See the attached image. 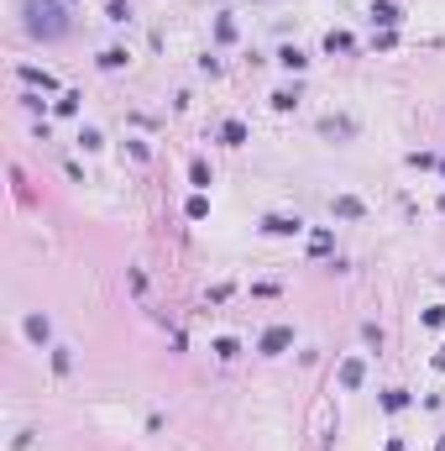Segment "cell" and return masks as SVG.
Returning <instances> with one entry per match:
<instances>
[{"label": "cell", "mask_w": 445, "mask_h": 451, "mask_svg": "<svg viewBox=\"0 0 445 451\" xmlns=\"http://www.w3.org/2000/svg\"><path fill=\"white\" fill-rule=\"evenodd\" d=\"M383 404H387V409H403L409 399H403V389H387V393H383Z\"/></svg>", "instance_id": "18"}, {"label": "cell", "mask_w": 445, "mask_h": 451, "mask_svg": "<svg viewBox=\"0 0 445 451\" xmlns=\"http://www.w3.org/2000/svg\"><path fill=\"white\" fill-rule=\"evenodd\" d=\"M189 178H194L200 189H210V168H204V163H194V168H189Z\"/></svg>", "instance_id": "16"}, {"label": "cell", "mask_w": 445, "mask_h": 451, "mask_svg": "<svg viewBox=\"0 0 445 451\" xmlns=\"http://www.w3.org/2000/svg\"><path fill=\"white\" fill-rule=\"evenodd\" d=\"M262 231H268V237H299V231H304V221H299V215H268V221H262Z\"/></svg>", "instance_id": "3"}, {"label": "cell", "mask_w": 445, "mask_h": 451, "mask_svg": "<svg viewBox=\"0 0 445 451\" xmlns=\"http://www.w3.org/2000/svg\"><path fill=\"white\" fill-rule=\"evenodd\" d=\"M21 11H26V32L32 37L58 42V37L69 32V11H63L58 0H21Z\"/></svg>", "instance_id": "1"}, {"label": "cell", "mask_w": 445, "mask_h": 451, "mask_svg": "<svg viewBox=\"0 0 445 451\" xmlns=\"http://www.w3.org/2000/svg\"><path fill=\"white\" fill-rule=\"evenodd\" d=\"M435 451H445V441H440V446H435Z\"/></svg>", "instance_id": "21"}, {"label": "cell", "mask_w": 445, "mask_h": 451, "mask_svg": "<svg viewBox=\"0 0 445 451\" xmlns=\"http://www.w3.org/2000/svg\"><path fill=\"white\" fill-rule=\"evenodd\" d=\"M110 22H131V6H126V0H110Z\"/></svg>", "instance_id": "17"}, {"label": "cell", "mask_w": 445, "mask_h": 451, "mask_svg": "<svg viewBox=\"0 0 445 451\" xmlns=\"http://www.w3.org/2000/svg\"><path fill=\"white\" fill-rule=\"evenodd\" d=\"M121 63H126V53H121V48H105V53H100V69H121Z\"/></svg>", "instance_id": "12"}, {"label": "cell", "mask_w": 445, "mask_h": 451, "mask_svg": "<svg viewBox=\"0 0 445 451\" xmlns=\"http://www.w3.org/2000/svg\"><path fill=\"white\" fill-rule=\"evenodd\" d=\"M367 378V368H362V357H346L340 362V389H356V383Z\"/></svg>", "instance_id": "5"}, {"label": "cell", "mask_w": 445, "mask_h": 451, "mask_svg": "<svg viewBox=\"0 0 445 451\" xmlns=\"http://www.w3.org/2000/svg\"><path fill=\"white\" fill-rule=\"evenodd\" d=\"M26 336H32V341L42 346L47 336H53V325H47V315H26Z\"/></svg>", "instance_id": "6"}, {"label": "cell", "mask_w": 445, "mask_h": 451, "mask_svg": "<svg viewBox=\"0 0 445 451\" xmlns=\"http://www.w3.org/2000/svg\"><path fill=\"white\" fill-rule=\"evenodd\" d=\"M189 215H194V221H204V215H210V200H204V194H194V200H189Z\"/></svg>", "instance_id": "14"}, {"label": "cell", "mask_w": 445, "mask_h": 451, "mask_svg": "<svg viewBox=\"0 0 445 451\" xmlns=\"http://www.w3.org/2000/svg\"><path fill=\"white\" fill-rule=\"evenodd\" d=\"M21 79H26V84H42V90H53V74H47V69H32V63H21Z\"/></svg>", "instance_id": "10"}, {"label": "cell", "mask_w": 445, "mask_h": 451, "mask_svg": "<svg viewBox=\"0 0 445 451\" xmlns=\"http://www.w3.org/2000/svg\"><path fill=\"white\" fill-rule=\"evenodd\" d=\"M435 368H440V373H445V352H440V357H435Z\"/></svg>", "instance_id": "19"}, {"label": "cell", "mask_w": 445, "mask_h": 451, "mask_svg": "<svg viewBox=\"0 0 445 451\" xmlns=\"http://www.w3.org/2000/svg\"><path fill=\"white\" fill-rule=\"evenodd\" d=\"M283 346H293V325H272V331H262L257 352H262V357H278Z\"/></svg>", "instance_id": "2"}, {"label": "cell", "mask_w": 445, "mask_h": 451, "mask_svg": "<svg viewBox=\"0 0 445 451\" xmlns=\"http://www.w3.org/2000/svg\"><path fill=\"white\" fill-rule=\"evenodd\" d=\"M299 105V84L293 90H272V110H293Z\"/></svg>", "instance_id": "8"}, {"label": "cell", "mask_w": 445, "mask_h": 451, "mask_svg": "<svg viewBox=\"0 0 445 451\" xmlns=\"http://www.w3.org/2000/svg\"><path fill=\"white\" fill-rule=\"evenodd\" d=\"M372 22H377V26H387V32H393V26L403 22V11H399V6H393V0H372Z\"/></svg>", "instance_id": "4"}, {"label": "cell", "mask_w": 445, "mask_h": 451, "mask_svg": "<svg viewBox=\"0 0 445 451\" xmlns=\"http://www.w3.org/2000/svg\"><path fill=\"white\" fill-rule=\"evenodd\" d=\"M278 63H283V69H288V74H299V69H304L309 58H304V53H299V48H283V53H278Z\"/></svg>", "instance_id": "9"}, {"label": "cell", "mask_w": 445, "mask_h": 451, "mask_svg": "<svg viewBox=\"0 0 445 451\" xmlns=\"http://www.w3.org/2000/svg\"><path fill=\"white\" fill-rule=\"evenodd\" d=\"M325 53H351V32H330L325 37Z\"/></svg>", "instance_id": "11"}, {"label": "cell", "mask_w": 445, "mask_h": 451, "mask_svg": "<svg viewBox=\"0 0 445 451\" xmlns=\"http://www.w3.org/2000/svg\"><path fill=\"white\" fill-rule=\"evenodd\" d=\"M335 215H362V200H351V194H340V200H335Z\"/></svg>", "instance_id": "13"}, {"label": "cell", "mask_w": 445, "mask_h": 451, "mask_svg": "<svg viewBox=\"0 0 445 451\" xmlns=\"http://www.w3.org/2000/svg\"><path fill=\"white\" fill-rule=\"evenodd\" d=\"M220 142H225V147H241V142H246V126H241V121H225V126H220Z\"/></svg>", "instance_id": "7"}, {"label": "cell", "mask_w": 445, "mask_h": 451, "mask_svg": "<svg viewBox=\"0 0 445 451\" xmlns=\"http://www.w3.org/2000/svg\"><path fill=\"white\" fill-rule=\"evenodd\" d=\"M241 352V346H236V336H220V341H215V357H236Z\"/></svg>", "instance_id": "15"}, {"label": "cell", "mask_w": 445, "mask_h": 451, "mask_svg": "<svg viewBox=\"0 0 445 451\" xmlns=\"http://www.w3.org/2000/svg\"><path fill=\"white\" fill-rule=\"evenodd\" d=\"M387 451H403V446H399V441H393V446H387Z\"/></svg>", "instance_id": "20"}, {"label": "cell", "mask_w": 445, "mask_h": 451, "mask_svg": "<svg viewBox=\"0 0 445 451\" xmlns=\"http://www.w3.org/2000/svg\"><path fill=\"white\" fill-rule=\"evenodd\" d=\"M440 173H445V163H440Z\"/></svg>", "instance_id": "22"}]
</instances>
